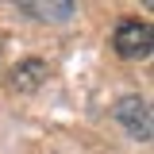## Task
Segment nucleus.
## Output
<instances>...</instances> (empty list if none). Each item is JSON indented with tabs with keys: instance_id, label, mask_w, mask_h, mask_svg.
<instances>
[{
	"instance_id": "f257e3e1",
	"label": "nucleus",
	"mask_w": 154,
	"mask_h": 154,
	"mask_svg": "<svg viewBox=\"0 0 154 154\" xmlns=\"http://www.w3.org/2000/svg\"><path fill=\"white\" fill-rule=\"evenodd\" d=\"M116 123L123 127V131L131 135L135 143H150V131H154V119H150V104L143 100L139 93H127V96H119L116 100Z\"/></svg>"
},
{
	"instance_id": "f03ea898",
	"label": "nucleus",
	"mask_w": 154,
	"mask_h": 154,
	"mask_svg": "<svg viewBox=\"0 0 154 154\" xmlns=\"http://www.w3.org/2000/svg\"><path fill=\"white\" fill-rule=\"evenodd\" d=\"M112 46L119 58L127 62H139V58H150V46H154V35H150V23L146 19H123L112 35Z\"/></svg>"
},
{
	"instance_id": "7ed1b4c3",
	"label": "nucleus",
	"mask_w": 154,
	"mask_h": 154,
	"mask_svg": "<svg viewBox=\"0 0 154 154\" xmlns=\"http://www.w3.org/2000/svg\"><path fill=\"white\" fill-rule=\"evenodd\" d=\"M42 77H46V66L38 62V58H27V62H19L16 69H12V89L19 93H31L42 85Z\"/></svg>"
},
{
	"instance_id": "20e7f679",
	"label": "nucleus",
	"mask_w": 154,
	"mask_h": 154,
	"mask_svg": "<svg viewBox=\"0 0 154 154\" xmlns=\"http://www.w3.org/2000/svg\"><path fill=\"white\" fill-rule=\"evenodd\" d=\"M19 12H27V16L35 19H50V23H66L69 16H77V4H31V0H23L19 4Z\"/></svg>"
}]
</instances>
